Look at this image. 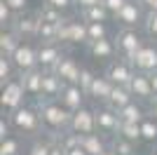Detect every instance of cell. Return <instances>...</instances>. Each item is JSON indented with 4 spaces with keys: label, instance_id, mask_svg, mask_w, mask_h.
<instances>
[{
    "label": "cell",
    "instance_id": "1",
    "mask_svg": "<svg viewBox=\"0 0 157 155\" xmlns=\"http://www.w3.org/2000/svg\"><path fill=\"white\" fill-rule=\"evenodd\" d=\"M35 108L42 117V129H45L47 136L61 139L63 134H68L73 113L68 108H63L61 101H35Z\"/></svg>",
    "mask_w": 157,
    "mask_h": 155
},
{
    "label": "cell",
    "instance_id": "2",
    "mask_svg": "<svg viewBox=\"0 0 157 155\" xmlns=\"http://www.w3.org/2000/svg\"><path fill=\"white\" fill-rule=\"evenodd\" d=\"M10 125H12V132L17 136H38L42 134V117H40L38 108L35 106H24V108L14 110L12 115H7Z\"/></svg>",
    "mask_w": 157,
    "mask_h": 155
},
{
    "label": "cell",
    "instance_id": "3",
    "mask_svg": "<svg viewBox=\"0 0 157 155\" xmlns=\"http://www.w3.org/2000/svg\"><path fill=\"white\" fill-rule=\"evenodd\" d=\"M143 45H145V40L136 28H120L115 33V47H117V54L122 59H129L131 61Z\"/></svg>",
    "mask_w": 157,
    "mask_h": 155
},
{
    "label": "cell",
    "instance_id": "4",
    "mask_svg": "<svg viewBox=\"0 0 157 155\" xmlns=\"http://www.w3.org/2000/svg\"><path fill=\"white\" fill-rule=\"evenodd\" d=\"M10 59H12V64H14V68H17L19 75L40 68V64H38V45H35L33 40H24L19 45V50L14 52Z\"/></svg>",
    "mask_w": 157,
    "mask_h": 155
},
{
    "label": "cell",
    "instance_id": "5",
    "mask_svg": "<svg viewBox=\"0 0 157 155\" xmlns=\"http://www.w3.org/2000/svg\"><path fill=\"white\" fill-rule=\"evenodd\" d=\"M108 80H110L115 87H129V82L134 80V75H136V68L131 66L129 59H113L110 64L105 66V73H103Z\"/></svg>",
    "mask_w": 157,
    "mask_h": 155
},
{
    "label": "cell",
    "instance_id": "6",
    "mask_svg": "<svg viewBox=\"0 0 157 155\" xmlns=\"http://www.w3.org/2000/svg\"><path fill=\"white\" fill-rule=\"evenodd\" d=\"M24 99H26V89H24V85H21L19 78L12 80L10 85H5V87H0V106H2V110H7L10 115H12L14 110H19V108L26 106Z\"/></svg>",
    "mask_w": 157,
    "mask_h": 155
},
{
    "label": "cell",
    "instance_id": "7",
    "mask_svg": "<svg viewBox=\"0 0 157 155\" xmlns=\"http://www.w3.org/2000/svg\"><path fill=\"white\" fill-rule=\"evenodd\" d=\"M59 42L61 45H89L87 24L82 19H71L59 28Z\"/></svg>",
    "mask_w": 157,
    "mask_h": 155
},
{
    "label": "cell",
    "instance_id": "8",
    "mask_svg": "<svg viewBox=\"0 0 157 155\" xmlns=\"http://www.w3.org/2000/svg\"><path fill=\"white\" fill-rule=\"evenodd\" d=\"M71 134L78 136H87V134H96V110L92 106H85L73 113L71 117Z\"/></svg>",
    "mask_w": 157,
    "mask_h": 155
},
{
    "label": "cell",
    "instance_id": "9",
    "mask_svg": "<svg viewBox=\"0 0 157 155\" xmlns=\"http://www.w3.org/2000/svg\"><path fill=\"white\" fill-rule=\"evenodd\" d=\"M94 110H96V132L98 134H103L105 139L117 136L120 125H122L117 113L113 108H108V106H94Z\"/></svg>",
    "mask_w": 157,
    "mask_h": 155
},
{
    "label": "cell",
    "instance_id": "10",
    "mask_svg": "<svg viewBox=\"0 0 157 155\" xmlns=\"http://www.w3.org/2000/svg\"><path fill=\"white\" fill-rule=\"evenodd\" d=\"M68 52L61 42H38V64L42 71H54L56 64L66 57Z\"/></svg>",
    "mask_w": 157,
    "mask_h": 155
},
{
    "label": "cell",
    "instance_id": "11",
    "mask_svg": "<svg viewBox=\"0 0 157 155\" xmlns=\"http://www.w3.org/2000/svg\"><path fill=\"white\" fill-rule=\"evenodd\" d=\"M117 19V24L122 26V28H141V26H145V19H148V12H145L143 7H141V2L138 0H129L124 5V10L115 17Z\"/></svg>",
    "mask_w": 157,
    "mask_h": 155
},
{
    "label": "cell",
    "instance_id": "12",
    "mask_svg": "<svg viewBox=\"0 0 157 155\" xmlns=\"http://www.w3.org/2000/svg\"><path fill=\"white\" fill-rule=\"evenodd\" d=\"M38 28H40V17L38 12H26V14H19L12 24V31L19 35L21 40H38Z\"/></svg>",
    "mask_w": 157,
    "mask_h": 155
},
{
    "label": "cell",
    "instance_id": "13",
    "mask_svg": "<svg viewBox=\"0 0 157 155\" xmlns=\"http://www.w3.org/2000/svg\"><path fill=\"white\" fill-rule=\"evenodd\" d=\"M131 66L136 68V73H145V75L157 73V47L150 45V42H145L136 52V57L131 59Z\"/></svg>",
    "mask_w": 157,
    "mask_h": 155
},
{
    "label": "cell",
    "instance_id": "14",
    "mask_svg": "<svg viewBox=\"0 0 157 155\" xmlns=\"http://www.w3.org/2000/svg\"><path fill=\"white\" fill-rule=\"evenodd\" d=\"M52 73H56V75L63 80V85H78V87H80V73H82V66L78 64V59L73 57V54H66L59 64H56V68H54Z\"/></svg>",
    "mask_w": 157,
    "mask_h": 155
},
{
    "label": "cell",
    "instance_id": "15",
    "mask_svg": "<svg viewBox=\"0 0 157 155\" xmlns=\"http://www.w3.org/2000/svg\"><path fill=\"white\" fill-rule=\"evenodd\" d=\"M129 92L134 101H141V103H150L155 99V92H152V85H150V75L145 73H136L134 80L129 82Z\"/></svg>",
    "mask_w": 157,
    "mask_h": 155
},
{
    "label": "cell",
    "instance_id": "16",
    "mask_svg": "<svg viewBox=\"0 0 157 155\" xmlns=\"http://www.w3.org/2000/svg\"><path fill=\"white\" fill-rule=\"evenodd\" d=\"M113 89H115V85H113L105 75H96L94 82H92V87H89V92H87V99L94 101V103H98V106H105V101L110 99Z\"/></svg>",
    "mask_w": 157,
    "mask_h": 155
},
{
    "label": "cell",
    "instance_id": "17",
    "mask_svg": "<svg viewBox=\"0 0 157 155\" xmlns=\"http://www.w3.org/2000/svg\"><path fill=\"white\" fill-rule=\"evenodd\" d=\"M87 52L89 57L96 59V61H108L110 64L113 59H117V47H115V40L105 38V40H96V42H89L87 45Z\"/></svg>",
    "mask_w": 157,
    "mask_h": 155
},
{
    "label": "cell",
    "instance_id": "18",
    "mask_svg": "<svg viewBox=\"0 0 157 155\" xmlns=\"http://www.w3.org/2000/svg\"><path fill=\"white\" fill-rule=\"evenodd\" d=\"M59 101H61L63 108H68L71 113H75V110H80V108H85V106H87V103H85L87 94L80 89L78 85H66L63 92H61V97H59Z\"/></svg>",
    "mask_w": 157,
    "mask_h": 155
},
{
    "label": "cell",
    "instance_id": "19",
    "mask_svg": "<svg viewBox=\"0 0 157 155\" xmlns=\"http://www.w3.org/2000/svg\"><path fill=\"white\" fill-rule=\"evenodd\" d=\"M80 148L85 150L87 155H105L110 150V139H105L103 134H87L80 136Z\"/></svg>",
    "mask_w": 157,
    "mask_h": 155
},
{
    "label": "cell",
    "instance_id": "20",
    "mask_svg": "<svg viewBox=\"0 0 157 155\" xmlns=\"http://www.w3.org/2000/svg\"><path fill=\"white\" fill-rule=\"evenodd\" d=\"M24 89H26V97H33L38 101L42 97V80H45V71L42 68H35V71H28L24 75H19Z\"/></svg>",
    "mask_w": 157,
    "mask_h": 155
},
{
    "label": "cell",
    "instance_id": "21",
    "mask_svg": "<svg viewBox=\"0 0 157 155\" xmlns=\"http://www.w3.org/2000/svg\"><path fill=\"white\" fill-rule=\"evenodd\" d=\"M120 115V120H122V122H129V125H141L145 120V117H148V108H145L143 103L141 101H131L129 106H127V108H122L117 113Z\"/></svg>",
    "mask_w": 157,
    "mask_h": 155
},
{
    "label": "cell",
    "instance_id": "22",
    "mask_svg": "<svg viewBox=\"0 0 157 155\" xmlns=\"http://www.w3.org/2000/svg\"><path fill=\"white\" fill-rule=\"evenodd\" d=\"M131 101H134V97H131L129 87H115V89H113V94H110V99L105 101V106H108V108H113L115 113H120V110L127 108Z\"/></svg>",
    "mask_w": 157,
    "mask_h": 155
},
{
    "label": "cell",
    "instance_id": "23",
    "mask_svg": "<svg viewBox=\"0 0 157 155\" xmlns=\"http://www.w3.org/2000/svg\"><path fill=\"white\" fill-rule=\"evenodd\" d=\"M24 40L10 28V31H0V57H12L14 52L19 50V45Z\"/></svg>",
    "mask_w": 157,
    "mask_h": 155
},
{
    "label": "cell",
    "instance_id": "24",
    "mask_svg": "<svg viewBox=\"0 0 157 155\" xmlns=\"http://www.w3.org/2000/svg\"><path fill=\"white\" fill-rule=\"evenodd\" d=\"M38 17H40V21H47V24H54V26H63L66 21H71L68 14L59 12V10H54V7H49V5H42V7H40V10H38Z\"/></svg>",
    "mask_w": 157,
    "mask_h": 155
},
{
    "label": "cell",
    "instance_id": "25",
    "mask_svg": "<svg viewBox=\"0 0 157 155\" xmlns=\"http://www.w3.org/2000/svg\"><path fill=\"white\" fill-rule=\"evenodd\" d=\"M80 19L85 21V24H105V21L110 19V12H108L103 5H96V7H92V10H82V12H80Z\"/></svg>",
    "mask_w": 157,
    "mask_h": 155
},
{
    "label": "cell",
    "instance_id": "26",
    "mask_svg": "<svg viewBox=\"0 0 157 155\" xmlns=\"http://www.w3.org/2000/svg\"><path fill=\"white\" fill-rule=\"evenodd\" d=\"M110 150L115 155H141L138 153V146H134L131 141H127L122 136H113L110 139Z\"/></svg>",
    "mask_w": 157,
    "mask_h": 155
},
{
    "label": "cell",
    "instance_id": "27",
    "mask_svg": "<svg viewBox=\"0 0 157 155\" xmlns=\"http://www.w3.org/2000/svg\"><path fill=\"white\" fill-rule=\"evenodd\" d=\"M17 78H19V73H17V68H14L12 59L10 57H0V87L10 85L12 80H17Z\"/></svg>",
    "mask_w": 157,
    "mask_h": 155
},
{
    "label": "cell",
    "instance_id": "28",
    "mask_svg": "<svg viewBox=\"0 0 157 155\" xmlns=\"http://www.w3.org/2000/svg\"><path fill=\"white\" fill-rule=\"evenodd\" d=\"M117 136H122V139L131 141L134 146H141V143H143V139H141V125H129V122H122V125H120Z\"/></svg>",
    "mask_w": 157,
    "mask_h": 155
},
{
    "label": "cell",
    "instance_id": "29",
    "mask_svg": "<svg viewBox=\"0 0 157 155\" xmlns=\"http://www.w3.org/2000/svg\"><path fill=\"white\" fill-rule=\"evenodd\" d=\"M59 28H61V26H54V24H47V21H40L38 42H59Z\"/></svg>",
    "mask_w": 157,
    "mask_h": 155
},
{
    "label": "cell",
    "instance_id": "30",
    "mask_svg": "<svg viewBox=\"0 0 157 155\" xmlns=\"http://www.w3.org/2000/svg\"><path fill=\"white\" fill-rule=\"evenodd\" d=\"M141 139H143V143H148V146H155L157 143V120L145 117L143 122H141Z\"/></svg>",
    "mask_w": 157,
    "mask_h": 155
},
{
    "label": "cell",
    "instance_id": "31",
    "mask_svg": "<svg viewBox=\"0 0 157 155\" xmlns=\"http://www.w3.org/2000/svg\"><path fill=\"white\" fill-rule=\"evenodd\" d=\"M54 143H56V139H52V141H42V136H38V139L28 146L26 155H52Z\"/></svg>",
    "mask_w": 157,
    "mask_h": 155
},
{
    "label": "cell",
    "instance_id": "32",
    "mask_svg": "<svg viewBox=\"0 0 157 155\" xmlns=\"http://www.w3.org/2000/svg\"><path fill=\"white\" fill-rule=\"evenodd\" d=\"M0 155H21V136L12 134L10 139L0 141Z\"/></svg>",
    "mask_w": 157,
    "mask_h": 155
},
{
    "label": "cell",
    "instance_id": "33",
    "mask_svg": "<svg viewBox=\"0 0 157 155\" xmlns=\"http://www.w3.org/2000/svg\"><path fill=\"white\" fill-rule=\"evenodd\" d=\"M87 35H89V42L105 40L108 38V24H87Z\"/></svg>",
    "mask_w": 157,
    "mask_h": 155
},
{
    "label": "cell",
    "instance_id": "34",
    "mask_svg": "<svg viewBox=\"0 0 157 155\" xmlns=\"http://www.w3.org/2000/svg\"><path fill=\"white\" fill-rule=\"evenodd\" d=\"M94 78H96V73L94 71H89L87 66H82V73H80V89L85 92H89V87H92V82H94Z\"/></svg>",
    "mask_w": 157,
    "mask_h": 155
},
{
    "label": "cell",
    "instance_id": "35",
    "mask_svg": "<svg viewBox=\"0 0 157 155\" xmlns=\"http://www.w3.org/2000/svg\"><path fill=\"white\" fill-rule=\"evenodd\" d=\"M127 2H129V0H103L101 5H103L105 10H108V12H110V17H117V14L122 12V10H124V5H127Z\"/></svg>",
    "mask_w": 157,
    "mask_h": 155
},
{
    "label": "cell",
    "instance_id": "36",
    "mask_svg": "<svg viewBox=\"0 0 157 155\" xmlns=\"http://www.w3.org/2000/svg\"><path fill=\"white\" fill-rule=\"evenodd\" d=\"M0 2H5L17 17H19V14H26V10H28V0H0Z\"/></svg>",
    "mask_w": 157,
    "mask_h": 155
},
{
    "label": "cell",
    "instance_id": "37",
    "mask_svg": "<svg viewBox=\"0 0 157 155\" xmlns=\"http://www.w3.org/2000/svg\"><path fill=\"white\" fill-rule=\"evenodd\" d=\"M42 5H49V7H54V10H59V12H68L71 7H75V0H45Z\"/></svg>",
    "mask_w": 157,
    "mask_h": 155
},
{
    "label": "cell",
    "instance_id": "38",
    "mask_svg": "<svg viewBox=\"0 0 157 155\" xmlns=\"http://www.w3.org/2000/svg\"><path fill=\"white\" fill-rule=\"evenodd\" d=\"M145 35L152 40H157V12L155 14H148V19H145Z\"/></svg>",
    "mask_w": 157,
    "mask_h": 155
},
{
    "label": "cell",
    "instance_id": "39",
    "mask_svg": "<svg viewBox=\"0 0 157 155\" xmlns=\"http://www.w3.org/2000/svg\"><path fill=\"white\" fill-rule=\"evenodd\" d=\"M101 2H103V0H75V7L82 12V10H92V7L101 5Z\"/></svg>",
    "mask_w": 157,
    "mask_h": 155
},
{
    "label": "cell",
    "instance_id": "40",
    "mask_svg": "<svg viewBox=\"0 0 157 155\" xmlns=\"http://www.w3.org/2000/svg\"><path fill=\"white\" fill-rule=\"evenodd\" d=\"M141 2V7H143L148 14H155L157 12V0H138Z\"/></svg>",
    "mask_w": 157,
    "mask_h": 155
},
{
    "label": "cell",
    "instance_id": "41",
    "mask_svg": "<svg viewBox=\"0 0 157 155\" xmlns=\"http://www.w3.org/2000/svg\"><path fill=\"white\" fill-rule=\"evenodd\" d=\"M145 108H148V117H152V120H157V97L152 99V101L148 103Z\"/></svg>",
    "mask_w": 157,
    "mask_h": 155
},
{
    "label": "cell",
    "instance_id": "42",
    "mask_svg": "<svg viewBox=\"0 0 157 155\" xmlns=\"http://www.w3.org/2000/svg\"><path fill=\"white\" fill-rule=\"evenodd\" d=\"M52 155H66V150H63V146H61L59 141L54 143V148H52Z\"/></svg>",
    "mask_w": 157,
    "mask_h": 155
},
{
    "label": "cell",
    "instance_id": "43",
    "mask_svg": "<svg viewBox=\"0 0 157 155\" xmlns=\"http://www.w3.org/2000/svg\"><path fill=\"white\" fill-rule=\"evenodd\" d=\"M150 85H152V92L157 97V73H150Z\"/></svg>",
    "mask_w": 157,
    "mask_h": 155
},
{
    "label": "cell",
    "instance_id": "44",
    "mask_svg": "<svg viewBox=\"0 0 157 155\" xmlns=\"http://www.w3.org/2000/svg\"><path fill=\"white\" fill-rule=\"evenodd\" d=\"M66 155H87V153L78 146V148H73V150H66Z\"/></svg>",
    "mask_w": 157,
    "mask_h": 155
},
{
    "label": "cell",
    "instance_id": "45",
    "mask_svg": "<svg viewBox=\"0 0 157 155\" xmlns=\"http://www.w3.org/2000/svg\"><path fill=\"white\" fill-rule=\"evenodd\" d=\"M105 155H115V153H113V150H108V153H105Z\"/></svg>",
    "mask_w": 157,
    "mask_h": 155
},
{
    "label": "cell",
    "instance_id": "46",
    "mask_svg": "<svg viewBox=\"0 0 157 155\" xmlns=\"http://www.w3.org/2000/svg\"><path fill=\"white\" fill-rule=\"evenodd\" d=\"M150 155H157V148H155V150H152V153H150Z\"/></svg>",
    "mask_w": 157,
    "mask_h": 155
}]
</instances>
